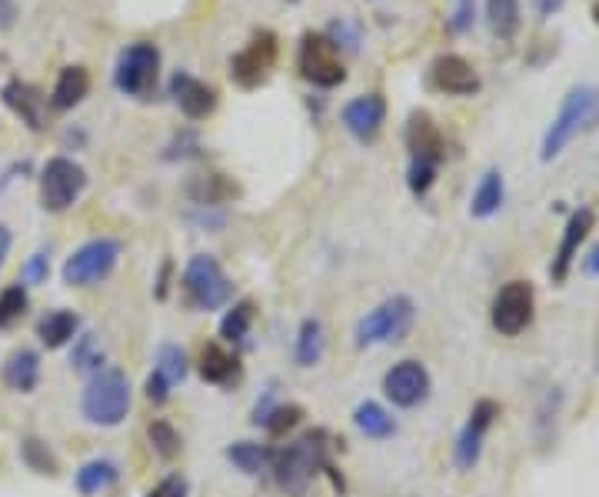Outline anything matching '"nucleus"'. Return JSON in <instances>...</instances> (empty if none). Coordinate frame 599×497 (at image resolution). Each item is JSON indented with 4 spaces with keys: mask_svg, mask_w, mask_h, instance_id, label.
Listing matches in <instances>:
<instances>
[{
    "mask_svg": "<svg viewBox=\"0 0 599 497\" xmlns=\"http://www.w3.org/2000/svg\"><path fill=\"white\" fill-rule=\"evenodd\" d=\"M340 445H344V441L330 438V430L313 427V430L303 434V438H297L293 445L274 451L271 471H274L277 487H280L287 497H307L313 477H316V474H326L330 484L344 494V490H347V481H344V474L337 471V464H333V458H330L333 448H340Z\"/></svg>",
    "mask_w": 599,
    "mask_h": 497,
    "instance_id": "obj_1",
    "label": "nucleus"
},
{
    "mask_svg": "<svg viewBox=\"0 0 599 497\" xmlns=\"http://www.w3.org/2000/svg\"><path fill=\"white\" fill-rule=\"evenodd\" d=\"M81 411L94 427H120L130 414V381L120 367H100L91 375Z\"/></svg>",
    "mask_w": 599,
    "mask_h": 497,
    "instance_id": "obj_2",
    "label": "nucleus"
},
{
    "mask_svg": "<svg viewBox=\"0 0 599 497\" xmlns=\"http://www.w3.org/2000/svg\"><path fill=\"white\" fill-rule=\"evenodd\" d=\"M596 123H599V91L596 87H573L563 97V107H560V114L550 123V131L543 138V147H540V157L543 161L560 157L576 134L596 128Z\"/></svg>",
    "mask_w": 599,
    "mask_h": 497,
    "instance_id": "obj_3",
    "label": "nucleus"
},
{
    "mask_svg": "<svg viewBox=\"0 0 599 497\" xmlns=\"http://www.w3.org/2000/svg\"><path fill=\"white\" fill-rule=\"evenodd\" d=\"M414 321H417V304L407 294H393L357 321V331H354L357 347L407 341V334L414 331Z\"/></svg>",
    "mask_w": 599,
    "mask_h": 497,
    "instance_id": "obj_4",
    "label": "nucleus"
},
{
    "mask_svg": "<svg viewBox=\"0 0 599 497\" xmlns=\"http://www.w3.org/2000/svg\"><path fill=\"white\" fill-rule=\"evenodd\" d=\"M180 284L193 310H220L233 300V284L214 255H193L183 268Z\"/></svg>",
    "mask_w": 599,
    "mask_h": 497,
    "instance_id": "obj_5",
    "label": "nucleus"
},
{
    "mask_svg": "<svg viewBox=\"0 0 599 497\" xmlns=\"http://www.w3.org/2000/svg\"><path fill=\"white\" fill-rule=\"evenodd\" d=\"M160 81V50L157 44L137 40L120 50L117 68H113V87L127 97L151 100Z\"/></svg>",
    "mask_w": 599,
    "mask_h": 497,
    "instance_id": "obj_6",
    "label": "nucleus"
},
{
    "mask_svg": "<svg viewBox=\"0 0 599 497\" xmlns=\"http://www.w3.org/2000/svg\"><path fill=\"white\" fill-rule=\"evenodd\" d=\"M87 170L74 157H50L40 170V208L47 214L71 211L87 191Z\"/></svg>",
    "mask_w": 599,
    "mask_h": 497,
    "instance_id": "obj_7",
    "label": "nucleus"
},
{
    "mask_svg": "<svg viewBox=\"0 0 599 497\" xmlns=\"http://www.w3.org/2000/svg\"><path fill=\"white\" fill-rule=\"evenodd\" d=\"M120 261V240L113 237H94L87 244H81L77 251L63 261V284L67 287H94L100 281H107L113 274Z\"/></svg>",
    "mask_w": 599,
    "mask_h": 497,
    "instance_id": "obj_8",
    "label": "nucleus"
},
{
    "mask_svg": "<svg viewBox=\"0 0 599 497\" xmlns=\"http://www.w3.org/2000/svg\"><path fill=\"white\" fill-rule=\"evenodd\" d=\"M297 68H300V78L310 81L313 87H340L347 81V68L340 60V50L333 44L326 34H316V31H307L300 37V54H297Z\"/></svg>",
    "mask_w": 599,
    "mask_h": 497,
    "instance_id": "obj_9",
    "label": "nucleus"
},
{
    "mask_svg": "<svg viewBox=\"0 0 599 497\" xmlns=\"http://www.w3.org/2000/svg\"><path fill=\"white\" fill-rule=\"evenodd\" d=\"M532 318H537V294L529 281H510L496 291L490 307V324L496 334L516 338L532 324Z\"/></svg>",
    "mask_w": 599,
    "mask_h": 497,
    "instance_id": "obj_10",
    "label": "nucleus"
},
{
    "mask_svg": "<svg viewBox=\"0 0 599 497\" xmlns=\"http://www.w3.org/2000/svg\"><path fill=\"white\" fill-rule=\"evenodd\" d=\"M433 391V378H430V370L423 360H396L386 375H383V394L393 407H420Z\"/></svg>",
    "mask_w": 599,
    "mask_h": 497,
    "instance_id": "obj_11",
    "label": "nucleus"
},
{
    "mask_svg": "<svg viewBox=\"0 0 599 497\" xmlns=\"http://www.w3.org/2000/svg\"><path fill=\"white\" fill-rule=\"evenodd\" d=\"M274 64H277V34L274 31H256L253 40L240 54L230 57V78L243 91H253L271 78Z\"/></svg>",
    "mask_w": 599,
    "mask_h": 497,
    "instance_id": "obj_12",
    "label": "nucleus"
},
{
    "mask_svg": "<svg viewBox=\"0 0 599 497\" xmlns=\"http://www.w3.org/2000/svg\"><path fill=\"white\" fill-rule=\"evenodd\" d=\"M500 417V404L483 398L474 404L470 417H466L463 430H459V438H456V448H453V458H456V468L459 471H474L480 464V454H483V441H487V434L490 427L496 424Z\"/></svg>",
    "mask_w": 599,
    "mask_h": 497,
    "instance_id": "obj_13",
    "label": "nucleus"
},
{
    "mask_svg": "<svg viewBox=\"0 0 599 497\" xmlns=\"http://www.w3.org/2000/svg\"><path fill=\"white\" fill-rule=\"evenodd\" d=\"M430 84L443 94H453V97H474L483 87L477 68L459 54H440L433 60L430 64Z\"/></svg>",
    "mask_w": 599,
    "mask_h": 497,
    "instance_id": "obj_14",
    "label": "nucleus"
},
{
    "mask_svg": "<svg viewBox=\"0 0 599 497\" xmlns=\"http://www.w3.org/2000/svg\"><path fill=\"white\" fill-rule=\"evenodd\" d=\"M410 161H430V164H443L446 161V141L443 131L436 128V120L427 110H414L407 117V131H404Z\"/></svg>",
    "mask_w": 599,
    "mask_h": 497,
    "instance_id": "obj_15",
    "label": "nucleus"
},
{
    "mask_svg": "<svg viewBox=\"0 0 599 497\" xmlns=\"http://www.w3.org/2000/svg\"><path fill=\"white\" fill-rule=\"evenodd\" d=\"M344 128L360 141V144H373L386 123V100L383 94H363L357 100H350L340 114Z\"/></svg>",
    "mask_w": 599,
    "mask_h": 497,
    "instance_id": "obj_16",
    "label": "nucleus"
},
{
    "mask_svg": "<svg viewBox=\"0 0 599 497\" xmlns=\"http://www.w3.org/2000/svg\"><path fill=\"white\" fill-rule=\"evenodd\" d=\"M196 375L214 388H233L243 378V364L220 341H207L204 347H200V357H196Z\"/></svg>",
    "mask_w": 599,
    "mask_h": 497,
    "instance_id": "obj_17",
    "label": "nucleus"
},
{
    "mask_svg": "<svg viewBox=\"0 0 599 497\" xmlns=\"http://www.w3.org/2000/svg\"><path fill=\"white\" fill-rule=\"evenodd\" d=\"M592 224H596V214H592L589 208H579V211L570 214V221H566V227H563L560 251H556V258H553V264H550L553 284H563V281L570 277V268H573V261H576V255H579V244L589 237Z\"/></svg>",
    "mask_w": 599,
    "mask_h": 497,
    "instance_id": "obj_18",
    "label": "nucleus"
},
{
    "mask_svg": "<svg viewBox=\"0 0 599 497\" xmlns=\"http://www.w3.org/2000/svg\"><path fill=\"white\" fill-rule=\"evenodd\" d=\"M170 97L190 120H204L217 110V91L204 81H196L187 71H177L170 78Z\"/></svg>",
    "mask_w": 599,
    "mask_h": 497,
    "instance_id": "obj_19",
    "label": "nucleus"
},
{
    "mask_svg": "<svg viewBox=\"0 0 599 497\" xmlns=\"http://www.w3.org/2000/svg\"><path fill=\"white\" fill-rule=\"evenodd\" d=\"M0 97H4V104L27 123L31 131L47 128V100L34 84H27L21 78H11L4 87H0Z\"/></svg>",
    "mask_w": 599,
    "mask_h": 497,
    "instance_id": "obj_20",
    "label": "nucleus"
},
{
    "mask_svg": "<svg viewBox=\"0 0 599 497\" xmlns=\"http://www.w3.org/2000/svg\"><path fill=\"white\" fill-rule=\"evenodd\" d=\"M77 334H81V318L67 307H53L37 321V338L47 351H60L67 344H74Z\"/></svg>",
    "mask_w": 599,
    "mask_h": 497,
    "instance_id": "obj_21",
    "label": "nucleus"
},
{
    "mask_svg": "<svg viewBox=\"0 0 599 497\" xmlns=\"http://www.w3.org/2000/svg\"><path fill=\"white\" fill-rule=\"evenodd\" d=\"M187 194L196 208H220V204L240 198V188L227 174H200V177L190 180Z\"/></svg>",
    "mask_w": 599,
    "mask_h": 497,
    "instance_id": "obj_22",
    "label": "nucleus"
},
{
    "mask_svg": "<svg viewBox=\"0 0 599 497\" xmlns=\"http://www.w3.org/2000/svg\"><path fill=\"white\" fill-rule=\"evenodd\" d=\"M87 94H91V74H87V68L71 64V68H63L57 74V84L50 91V107L53 110H74Z\"/></svg>",
    "mask_w": 599,
    "mask_h": 497,
    "instance_id": "obj_23",
    "label": "nucleus"
},
{
    "mask_svg": "<svg viewBox=\"0 0 599 497\" xmlns=\"http://www.w3.org/2000/svg\"><path fill=\"white\" fill-rule=\"evenodd\" d=\"M4 381L17 394H34L37 384H40V357H37V351H31V347L14 351L8 357V364H4Z\"/></svg>",
    "mask_w": 599,
    "mask_h": 497,
    "instance_id": "obj_24",
    "label": "nucleus"
},
{
    "mask_svg": "<svg viewBox=\"0 0 599 497\" xmlns=\"http://www.w3.org/2000/svg\"><path fill=\"white\" fill-rule=\"evenodd\" d=\"M354 427L370 441H386V438H393V434H396L393 414L383 404H376V401H360L354 407Z\"/></svg>",
    "mask_w": 599,
    "mask_h": 497,
    "instance_id": "obj_25",
    "label": "nucleus"
},
{
    "mask_svg": "<svg viewBox=\"0 0 599 497\" xmlns=\"http://www.w3.org/2000/svg\"><path fill=\"white\" fill-rule=\"evenodd\" d=\"M117 481H120V468H117V461H110V458H94V461L81 464L77 474H74V487H77V494H84V497L104 494V490L113 487Z\"/></svg>",
    "mask_w": 599,
    "mask_h": 497,
    "instance_id": "obj_26",
    "label": "nucleus"
},
{
    "mask_svg": "<svg viewBox=\"0 0 599 497\" xmlns=\"http://www.w3.org/2000/svg\"><path fill=\"white\" fill-rule=\"evenodd\" d=\"M224 454L247 477H260L263 471H271V464H274V448L256 445V441H233V445H227Z\"/></svg>",
    "mask_w": 599,
    "mask_h": 497,
    "instance_id": "obj_27",
    "label": "nucleus"
},
{
    "mask_svg": "<svg viewBox=\"0 0 599 497\" xmlns=\"http://www.w3.org/2000/svg\"><path fill=\"white\" fill-rule=\"evenodd\" d=\"M326 351V334L323 324L316 318H303L297 328V341H293V360L297 367H316L323 360Z\"/></svg>",
    "mask_w": 599,
    "mask_h": 497,
    "instance_id": "obj_28",
    "label": "nucleus"
},
{
    "mask_svg": "<svg viewBox=\"0 0 599 497\" xmlns=\"http://www.w3.org/2000/svg\"><path fill=\"white\" fill-rule=\"evenodd\" d=\"M506 201V184H503V174L500 170H487L477 184V191H474V201H470V214L487 221L493 217Z\"/></svg>",
    "mask_w": 599,
    "mask_h": 497,
    "instance_id": "obj_29",
    "label": "nucleus"
},
{
    "mask_svg": "<svg viewBox=\"0 0 599 497\" xmlns=\"http://www.w3.org/2000/svg\"><path fill=\"white\" fill-rule=\"evenodd\" d=\"M253 318H256L253 300H237V304H230V307H227V315L220 318V338H224L227 344L247 341V334H250V328H253Z\"/></svg>",
    "mask_w": 599,
    "mask_h": 497,
    "instance_id": "obj_30",
    "label": "nucleus"
},
{
    "mask_svg": "<svg viewBox=\"0 0 599 497\" xmlns=\"http://www.w3.org/2000/svg\"><path fill=\"white\" fill-rule=\"evenodd\" d=\"M487 21L500 40H513L519 31V0H487Z\"/></svg>",
    "mask_w": 599,
    "mask_h": 497,
    "instance_id": "obj_31",
    "label": "nucleus"
},
{
    "mask_svg": "<svg viewBox=\"0 0 599 497\" xmlns=\"http://www.w3.org/2000/svg\"><path fill=\"white\" fill-rule=\"evenodd\" d=\"M147 441H151L154 454H157V458H164V461H173V458L183 451L180 430H177L170 421H164V417H154V421L147 424Z\"/></svg>",
    "mask_w": 599,
    "mask_h": 497,
    "instance_id": "obj_32",
    "label": "nucleus"
},
{
    "mask_svg": "<svg viewBox=\"0 0 599 497\" xmlns=\"http://www.w3.org/2000/svg\"><path fill=\"white\" fill-rule=\"evenodd\" d=\"M154 370H157V375H164V381H167L170 388H177V384L187 378V370H190L183 347H180V344H160V347H157V364H154Z\"/></svg>",
    "mask_w": 599,
    "mask_h": 497,
    "instance_id": "obj_33",
    "label": "nucleus"
},
{
    "mask_svg": "<svg viewBox=\"0 0 599 497\" xmlns=\"http://www.w3.org/2000/svg\"><path fill=\"white\" fill-rule=\"evenodd\" d=\"M31 307V297H27V284H8L4 291H0V331L17 324Z\"/></svg>",
    "mask_w": 599,
    "mask_h": 497,
    "instance_id": "obj_34",
    "label": "nucleus"
},
{
    "mask_svg": "<svg viewBox=\"0 0 599 497\" xmlns=\"http://www.w3.org/2000/svg\"><path fill=\"white\" fill-rule=\"evenodd\" d=\"M21 461L40 477H57V458L40 438H24L21 441Z\"/></svg>",
    "mask_w": 599,
    "mask_h": 497,
    "instance_id": "obj_35",
    "label": "nucleus"
},
{
    "mask_svg": "<svg viewBox=\"0 0 599 497\" xmlns=\"http://www.w3.org/2000/svg\"><path fill=\"white\" fill-rule=\"evenodd\" d=\"M71 364L77 370H91V375H97L104 364V347L97 341V334H77L74 338V354H71Z\"/></svg>",
    "mask_w": 599,
    "mask_h": 497,
    "instance_id": "obj_36",
    "label": "nucleus"
},
{
    "mask_svg": "<svg viewBox=\"0 0 599 497\" xmlns=\"http://www.w3.org/2000/svg\"><path fill=\"white\" fill-rule=\"evenodd\" d=\"M303 417H307V414H303V407H300V404H290V401L284 404V401H280L271 414L263 417V424H260V427H266V434H274V438H284V434H290Z\"/></svg>",
    "mask_w": 599,
    "mask_h": 497,
    "instance_id": "obj_37",
    "label": "nucleus"
},
{
    "mask_svg": "<svg viewBox=\"0 0 599 497\" xmlns=\"http://www.w3.org/2000/svg\"><path fill=\"white\" fill-rule=\"evenodd\" d=\"M436 164H430V161H410V170H407V184H410V191H414V198H427L430 194V188L436 184Z\"/></svg>",
    "mask_w": 599,
    "mask_h": 497,
    "instance_id": "obj_38",
    "label": "nucleus"
},
{
    "mask_svg": "<svg viewBox=\"0 0 599 497\" xmlns=\"http://www.w3.org/2000/svg\"><path fill=\"white\" fill-rule=\"evenodd\" d=\"M477 21V0H456L453 14H450V31L453 34H466Z\"/></svg>",
    "mask_w": 599,
    "mask_h": 497,
    "instance_id": "obj_39",
    "label": "nucleus"
},
{
    "mask_svg": "<svg viewBox=\"0 0 599 497\" xmlns=\"http://www.w3.org/2000/svg\"><path fill=\"white\" fill-rule=\"evenodd\" d=\"M187 494H190V484L183 474H167L160 484H154L147 490V497H187Z\"/></svg>",
    "mask_w": 599,
    "mask_h": 497,
    "instance_id": "obj_40",
    "label": "nucleus"
},
{
    "mask_svg": "<svg viewBox=\"0 0 599 497\" xmlns=\"http://www.w3.org/2000/svg\"><path fill=\"white\" fill-rule=\"evenodd\" d=\"M170 384L164 381V375H157V370H151L147 375V381H144V394H147V401L151 404H167L170 401Z\"/></svg>",
    "mask_w": 599,
    "mask_h": 497,
    "instance_id": "obj_41",
    "label": "nucleus"
},
{
    "mask_svg": "<svg viewBox=\"0 0 599 497\" xmlns=\"http://www.w3.org/2000/svg\"><path fill=\"white\" fill-rule=\"evenodd\" d=\"M47 274H50L47 258H44V255H34V258L27 261V268H24V284H44Z\"/></svg>",
    "mask_w": 599,
    "mask_h": 497,
    "instance_id": "obj_42",
    "label": "nucleus"
},
{
    "mask_svg": "<svg viewBox=\"0 0 599 497\" xmlns=\"http://www.w3.org/2000/svg\"><path fill=\"white\" fill-rule=\"evenodd\" d=\"M170 274H173V261L167 258V261L160 264V274H157V287H154V297H157V300H167V294H170Z\"/></svg>",
    "mask_w": 599,
    "mask_h": 497,
    "instance_id": "obj_43",
    "label": "nucleus"
},
{
    "mask_svg": "<svg viewBox=\"0 0 599 497\" xmlns=\"http://www.w3.org/2000/svg\"><path fill=\"white\" fill-rule=\"evenodd\" d=\"M11 244H14L11 227H8V224H0V268H4V261H8V255H11Z\"/></svg>",
    "mask_w": 599,
    "mask_h": 497,
    "instance_id": "obj_44",
    "label": "nucleus"
},
{
    "mask_svg": "<svg viewBox=\"0 0 599 497\" xmlns=\"http://www.w3.org/2000/svg\"><path fill=\"white\" fill-rule=\"evenodd\" d=\"M532 4H537V11L543 17H553V14H560V8L566 4V0H532Z\"/></svg>",
    "mask_w": 599,
    "mask_h": 497,
    "instance_id": "obj_45",
    "label": "nucleus"
},
{
    "mask_svg": "<svg viewBox=\"0 0 599 497\" xmlns=\"http://www.w3.org/2000/svg\"><path fill=\"white\" fill-rule=\"evenodd\" d=\"M586 271L592 274V277H599V244L589 251V258H586Z\"/></svg>",
    "mask_w": 599,
    "mask_h": 497,
    "instance_id": "obj_46",
    "label": "nucleus"
},
{
    "mask_svg": "<svg viewBox=\"0 0 599 497\" xmlns=\"http://www.w3.org/2000/svg\"><path fill=\"white\" fill-rule=\"evenodd\" d=\"M592 24L599 27V0H596V4H592Z\"/></svg>",
    "mask_w": 599,
    "mask_h": 497,
    "instance_id": "obj_47",
    "label": "nucleus"
},
{
    "mask_svg": "<svg viewBox=\"0 0 599 497\" xmlns=\"http://www.w3.org/2000/svg\"><path fill=\"white\" fill-rule=\"evenodd\" d=\"M290 4H297V0H290Z\"/></svg>",
    "mask_w": 599,
    "mask_h": 497,
    "instance_id": "obj_48",
    "label": "nucleus"
}]
</instances>
